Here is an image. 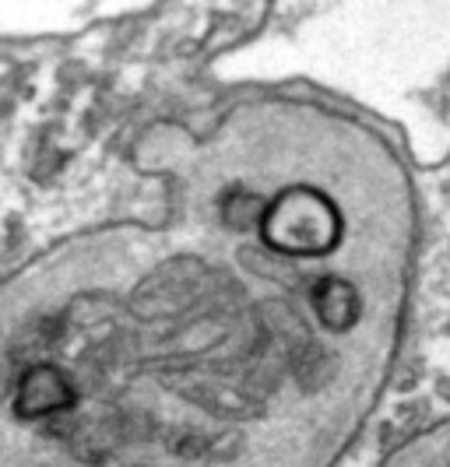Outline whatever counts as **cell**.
Returning <instances> with one entry per match:
<instances>
[{"instance_id": "6da1fadb", "label": "cell", "mask_w": 450, "mask_h": 467, "mask_svg": "<svg viewBox=\"0 0 450 467\" xmlns=\"http://www.w3.org/2000/svg\"><path fill=\"white\" fill-rule=\"evenodd\" d=\"M261 233L278 254L320 257L331 254L341 239V214L320 190L292 187L264 208Z\"/></svg>"}, {"instance_id": "7a4b0ae2", "label": "cell", "mask_w": 450, "mask_h": 467, "mask_svg": "<svg viewBox=\"0 0 450 467\" xmlns=\"http://www.w3.org/2000/svg\"><path fill=\"white\" fill-rule=\"evenodd\" d=\"M74 400V390L68 376L53 366H36L28 369L18 387V415L25 419H39V415H53L64 411Z\"/></svg>"}]
</instances>
